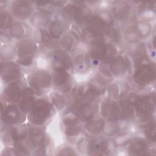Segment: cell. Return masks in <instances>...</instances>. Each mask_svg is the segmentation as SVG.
<instances>
[{"mask_svg": "<svg viewBox=\"0 0 156 156\" xmlns=\"http://www.w3.org/2000/svg\"><path fill=\"white\" fill-rule=\"evenodd\" d=\"M116 48L111 43H107L104 39H95L91 44L89 55L91 63L98 65L108 63L112 58L115 56Z\"/></svg>", "mask_w": 156, "mask_h": 156, "instance_id": "cell-1", "label": "cell"}, {"mask_svg": "<svg viewBox=\"0 0 156 156\" xmlns=\"http://www.w3.org/2000/svg\"><path fill=\"white\" fill-rule=\"evenodd\" d=\"M53 112L51 103L44 98H41L36 101L28 113L29 121L36 126L43 125L51 118Z\"/></svg>", "mask_w": 156, "mask_h": 156, "instance_id": "cell-2", "label": "cell"}, {"mask_svg": "<svg viewBox=\"0 0 156 156\" xmlns=\"http://www.w3.org/2000/svg\"><path fill=\"white\" fill-rule=\"evenodd\" d=\"M37 51V46L34 40L23 38L20 40L16 47L18 63L24 66L31 65Z\"/></svg>", "mask_w": 156, "mask_h": 156, "instance_id": "cell-3", "label": "cell"}, {"mask_svg": "<svg viewBox=\"0 0 156 156\" xmlns=\"http://www.w3.org/2000/svg\"><path fill=\"white\" fill-rule=\"evenodd\" d=\"M62 16L68 21H74L77 24H82L91 16V12L85 5L69 4L63 9Z\"/></svg>", "mask_w": 156, "mask_h": 156, "instance_id": "cell-4", "label": "cell"}, {"mask_svg": "<svg viewBox=\"0 0 156 156\" xmlns=\"http://www.w3.org/2000/svg\"><path fill=\"white\" fill-rule=\"evenodd\" d=\"M85 24L87 34L95 39L102 38L108 26H110L106 18L100 15L90 16Z\"/></svg>", "mask_w": 156, "mask_h": 156, "instance_id": "cell-5", "label": "cell"}, {"mask_svg": "<svg viewBox=\"0 0 156 156\" xmlns=\"http://www.w3.org/2000/svg\"><path fill=\"white\" fill-rule=\"evenodd\" d=\"M26 83L23 79H18L9 83L2 93V100L10 104L18 103L24 95Z\"/></svg>", "mask_w": 156, "mask_h": 156, "instance_id": "cell-6", "label": "cell"}, {"mask_svg": "<svg viewBox=\"0 0 156 156\" xmlns=\"http://www.w3.org/2000/svg\"><path fill=\"white\" fill-rule=\"evenodd\" d=\"M25 114L14 104L5 105L1 108V121L5 126L21 124L25 121Z\"/></svg>", "mask_w": 156, "mask_h": 156, "instance_id": "cell-7", "label": "cell"}, {"mask_svg": "<svg viewBox=\"0 0 156 156\" xmlns=\"http://www.w3.org/2000/svg\"><path fill=\"white\" fill-rule=\"evenodd\" d=\"M52 79L51 75L45 70L40 69L29 76L28 83L36 93H41L51 87Z\"/></svg>", "mask_w": 156, "mask_h": 156, "instance_id": "cell-8", "label": "cell"}, {"mask_svg": "<svg viewBox=\"0 0 156 156\" xmlns=\"http://www.w3.org/2000/svg\"><path fill=\"white\" fill-rule=\"evenodd\" d=\"M155 100L152 96H136L133 101V108L141 119L151 118L154 108Z\"/></svg>", "mask_w": 156, "mask_h": 156, "instance_id": "cell-9", "label": "cell"}, {"mask_svg": "<svg viewBox=\"0 0 156 156\" xmlns=\"http://www.w3.org/2000/svg\"><path fill=\"white\" fill-rule=\"evenodd\" d=\"M155 78V64L147 63L136 68L133 79L135 82L141 86L151 83Z\"/></svg>", "mask_w": 156, "mask_h": 156, "instance_id": "cell-10", "label": "cell"}, {"mask_svg": "<svg viewBox=\"0 0 156 156\" xmlns=\"http://www.w3.org/2000/svg\"><path fill=\"white\" fill-rule=\"evenodd\" d=\"M21 74V69L18 63L9 60L1 62V77L4 83L8 84L20 79Z\"/></svg>", "mask_w": 156, "mask_h": 156, "instance_id": "cell-11", "label": "cell"}, {"mask_svg": "<svg viewBox=\"0 0 156 156\" xmlns=\"http://www.w3.org/2000/svg\"><path fill=\"white\" fill-rule=\"evenodd\" d=\"M108 63L109 71L112 76L116 77H123L130 69V63L127 57L124 55L114 56Z\"/></svg>", "mask_w": 156, "mask_h": 156, "instance_id": "cell-12", "label": "cell"}, {"mask_svg": "<svg viewBox=\"0 0 156 156\" xmlns=\"http://www.w3.org/2000/svg\"><path fill=\"white\" fill-rule=\"evenodd\" d=\"M28 139L32 144L34 150L35 151H44L47 146V137L41 127H29Z\"/></svg>", "mask_w": 156, "mask_h": 156, "instance_id": "cell-13", "label": "cell"}, {"mask_svg": "<svg viewBox=\"0 0 156 156\" xmlns=\"http://www.w3.org/2000/svg\"><path fill=\"white\" fill-rule=\"evenodd\" d=\"M52 69L68 71L73 67V61L66 51L58 49L52 54Z\"/></svg>", "mask_w": 156, "mask_h": 156, "instance_id": "cell-14", "label": "cell"}, {"mask_svg": "<svg viewBox=\"0 0 156 156\" xmlns=\"http://www.w3.org/2000/svg\"><path fill=\"white\" fill-rule=\"evenodd\" d=\"M71 76L68 71L53 69L51 79L54 86L62 93L69 92L71 89Z\"/></svg>", "mask_w": 156, "mask_h": 156, "instance_id": "cell-15", "label": "cell"}, {"mask_svg": "<svg viewBox=\"0 0 156 156\" xmlns=\"http://www.w3.org/2000/svg\"><path fill=\"white\" fill-rule=\"evenodd\" d=\"M80 120L87 121L93 119L97 112V106L93 101H81L73 109Z\"/></svg>", "mask_w": 156, "mask_h": 156, "instance_id": "cell-16", "label": "cell"}, {"mask_svg": "<svg viewBox=\"0 0 156 156\" xmlns=\"http://www.w3.org/2000/svg\"><path fill=\"white\" fill-rule=\"evenodd\" d=\"M102 116L108 121H116L119 118V105L113 99L103 101L101 107Z\"/></svg>", "mask_w": 156, "mask_h": 156, "instance_id": "cell-17", "label": "cell"}, {"mask_svg": "<svg viewBox=\"0 0 156 156\" xmlns=\"http://www.w3.org/2000/svg\"><path fill=\"white\" fill-rule=\"evenodd\" d=\"M13 15L20 19H26L32 15L33 8L30 2L26 1H16L11 7Z\"/></svg>", "mask_w": 156, "mask_h": 156, "instance_id": "cell-18", "label": "cell"}, {"mask_svg": "<svg viewBox=\"0 0 156 156\" xmlns=\"http://www.w3.org/2000/svg\"><path fill=\"white\" fill-rule=\"evenodd\" d=\"M79 90L82 100L86 101L94 102L102 93V89L92 83H88L79 87Z\"/></svg>", "mask_w": 156, "mask_h": 156, "instance_id": "cell-19", "label": "cell"}, {"mask_svg": "<svg viewBox=\"0 0 156 156\" xmlns=\"http://www.w3.org/2000/svg\"><path fill=\"white\" fill-rule=\"evenodd\" d=\"M129 4L123 1H117L112 6V13L118 20H124L129 15L130 11Z\"/></svg>", "mask_w": 156, "mask_h": 156, "instance_id": "cell-20", "label": "cell"}, {"mask_svg": "<svg viewBox=\"0 0 156 156\" xmlns=\"http://www.w3.org/2000/svg\"><path fill=\"white\" fill-rule=\"evenodd\" d=\"M105 123L101 118L91 119L86 121L84 126L86 132L90 135H98L104 130Z\"/></svg>", "mask_w": 156, "mask_h": 156, "instance_id": "cell-21", "label": "cell"}, {"mask_svg": "<svg viewBox=\"0 0 156 156\" xmlns=\"http://www.w3.org/2000/svg\"><path fill=\"white\" fill-rule=\"evenodd\" d=\"M130 142L129 152L130 155H144L147 152L148 144L144 140L141 138H135Z\"/></svg>", "mask_w": 156, "mask_h": 156, "instance_id": "cell-22", "label": "cell"}, {"mask_svg": "<svg viewBox=\"0 0 156 156\" xmlns=\"http://www.w3.org/2000/svg\"><path fill=\"white\" fill-rule=\"evenodd\" d=\"M91 60L87 54H78L73 62V66L76 71L79 73H85L90 68Z\"/></svg>", "mask_w": 156, "mask_h": 156, "instance_id": "cell-23", "label": "cell"}, {"mask_svg": "<svg viewBox=\"0 0 156 156\" xmlns=\"http://www.w3.org/2000/svg\"><path fill=\"white\" fill-rule=\"evenodd\" d=\"M119 118L123 120H129L133 116V101L130 98L122 99L119 104Z\"/></svg>", "mask_w": 156, "mask_h": 156, "instance_id": "cell-24", "label": "cell"}, {"mask_svg": "<svg viewBox=\"0 0 156 156\" xmlns=\"http://www.w3.org/2000/svg\"><path fill=\"white\" fill-rule=\"evenodd\" d=\"M37 101L35 94L24 93L18 102V107L24 114H28Z\"/></svg>", "mask_w": 156, "mask_h": 156, "instance_id": "cell-25", "label": "cell"}, {"mask_svg": "<svg viewBox=\"0 0 156 156\" xmlns=\"http://www.w3.org/2000/svg\"><path fill=\"white\" fill-rule=\"evenodd\" d=\"M30 22L34 26L37 28L48 26L50 23L49 15L48 12L45 10H40L32 15Z\"/></svg>", "mask_w": 156, "mask_h": 156, "instance_id": "cell-26", "label": "cell"}, {"mask_svg": "<svg viewBox=\"0 0 156 156\" xmlns=\"http://www.w3.org/2000/svg\"><path fill=\"white\" fill-rule=\"evenodd\" d=\"M65 29V24L61 21L54 20L48 24V32L51 37L54 39L60 38L64 34Z\"/></svg>", "mask_w": 156, "mask_h": 156, "instance_id": "cell-27", "label": "cell"}, {"mask_svg": "<svg viewBox=\"0 0 156 156\" xmlns=\"http://www.w3.org/2000/svg\"><path fill=\"white\" fill-rule=\"evenodd\" d=\"M9 30V35L15 39H21L27 35L28 32L27 26L21 22L13 23Z\"/></svg>", "mask_w": 156, "mask_h": 156, "instance_id": "cell-28", "label": "cell"}, {"mask_svg": "<svg viewBox=\"0 0 156 156\" xmlns=\"http://www.w3.org/2000/svg\"><path fill=\"white\" fill-rule=\"evenodd\" d=\"M34 40L41 45H46L51 43V37L48 30L43 27H38L33 33Z\"/></svg>", "mask_w": 156, "mask_h": 156, "instance_id": "cell-29", "label": "cell"}, {"mask_svg": "<svg viewBox=\"0 0 156 156\" xmlns=\"http://www.w3.org/2000/svg\"><path fill=\"white\" fill-rule=\"evenodd\" d=\"M78 37L74 32H69L62 35L60 44L65 51H71L74 48L77 42Z\"/></svg>", "mask_w": 156, "mask_h": 156, "instance_id": "cell-30", "label": "cell"}, {"mask_svg": "<svg viewBox=\"0 0 156 156\" xmlns=\"http://www.w3.org/2000/svg\"><path fill=\"white\" fill-rule=\"evenodd\" d=\"M49 99L53 107L58 110H61L66 104V99L59 91H53L50 93Z\"/></svg>", "mask_w": 156, "mask_h": 156, "instance_id": "cell-31", "label": "cell"}, {"mask_svg": "<svg viewBox=\"0 0 156 156\" xmlns=\"http://www.w3.org/2000/svg\"><path fill=\"white\" fill-rule=\"evenodd\" d=\"M79 118L75 113V112L72 110L68 112V113H66L64 116H63L62 122L63 125L65 127L77 125L79 122Z\"/></svg>", "mask_w": 156, "mask_h": 156, "instance_id": "cell-32", "label": "cell"}, {"mask_svg": "<svg viewBox=\"0 0 156 156\" xmlns=\"http://www.w3.org/2000/svg\"><path fill=\"white\" fill-rule=\"evenodd\" d=\"M13 24L10 14L5 10H1V32L9 29Z\"/></svg>", "mask_w": 156, "mask_h": 156, "instance_id": "cell-33", "label": "cell"}, {"mask_svg": "<svg viewBox=\"0 0 156 156\" xmlns=\"http://www.w3.org/2000/svg\"><path fill=\"white\" fill-rule=\"evenodd\" d=\"M112 75L110 72L106 69H101L96 74L95 79L101 85H105L112 80Z\"/></svg>", "mask_w": 156, "mask_h": 156, "instance_id": "cell-34", "label": "cell"}, {"mask_svg": "<svg viewBox=\"0 0 156 156\" xmlns=\"http://www.w3.org/2000/svg\"><path fill=\"white\" fill-rule=\"evenodd\" d=\"M65 133L66 137L69 138L70 139H76L77 137L80 136L82 132V129L81 127L79 126L78 124L65 127Z\"/></svg>", "mask_w": 156, "mask_h": 156, "instance_id": "cell-35", "label": "cell"}, {"mask_svg": "<svg viewBox=\"0 0 156 156\" xmlns=\"http://www.w3.org/2000/svg\"><path fill=\"white\" fill-rule=\"evenodd\" d=\"M131 140L132 135L129 132H122L118 133L113 141L117 146H122L130 142Z\"/></svg>", "mask_w": 156, "mask_h": 156, "instance_id": "cell-36", "label": "cell"}, {"mask_svg": "<svg viewBox=\"0 0 156 156\" xmlns=\"http://www.w3.org/2000/svg\"><path fill=\"white\" fill-rule=\"evenodd\" d=\"M105 34L107 35V38H110L111 40L118 42L121 40V34L118 29L113 26H108Z\"/></svg>", "mask_w": 156, "mask_h": 156, "instance_id": "cell-37", "label": "cell"}, {"mask_svg": "<svg viewBox=\"0 0 156 156\" xmlns=\"http://www.w3.org/2000/svg\"><path fill=\"white\" fill-rule=\"evenodd\" d=\"M15 53V48L12 45L4 46V49L1 48V58L4 59H11Z\"/></svg>", "mask_w": 156, "mask_h": 156, "instance_id": "cell-38", "label": "cell"}, {"mask_svg": "<svg viewBox=\"0 0 156 156\" xmlns=\"http://www.w3.org/2000/svg\"><path fill=\"white\" fill-rule=\"evenodd\" d=\"M137 31L141 37L148 35L151 32V27L147 23H140L135 25Z\"/></svg>", "mask_w": 156, "mask_h": 156, "instance_id": "cell-39", "label": "cell"}, {"mask_svg": "<svg viewBox=\"0 0 156 156\" xmlns=\"http://www.w3.org/2000/svg\"><path fill=\"white\" fill-rule=\"evenodd\" d=\"M146 136L147 138L151 141L155 142V122H153L146 127Z\"/></svg>", "mask_w": 156, "mask_h": 156, "instance_id": "cell-40", "label": "cell"}, {"mask_svg": "<svg viewBox=\"0 0 156 156\" xmlns=\"http://www.w3.org/2000/svg\"><path fill=\"white\" fill-rule=\"evenodd\" d=\"M109 88H110L108 90V93L111 97L109 99L113 100V99L118 98V97H119V91L118 89V87L116 86V85H112Z\"/></svg>", "mask_w": 156, "mask_h": 156, "instance_id": "cell-41", "label": "cell"}, {"mask_svg": "<svg viewBox=\"0 0 156 156\" xmlns=\"http://www.w3.org/2000/svg\"><path fill=\"white\" fill-rule=\"evenodd\" d=\"M110 124H109L108 127H107V130L108 132H107V134L108 135H113L114 133H116V132L119 130V126L117 123H116V121H109Z\"/></svg>", "mask_w": 156, "mask_h": 156, "instance_id": "cell-42", "label": "cell"}, {"mask_svg": "<svg viewBox=\"0 0 156 156\" xmlns=\"http://www.w3.org/2000/svg\"><path fill=\"white\" fill-rule=\"evenodd\" d=\"M60 152V153H58L59 155H76V154L71 147L63 148Z\"/></svg>", "mask_w": 156, "mask_h": 156, "instance_id": "cell-43", "label": "cell"}]
</instances>
